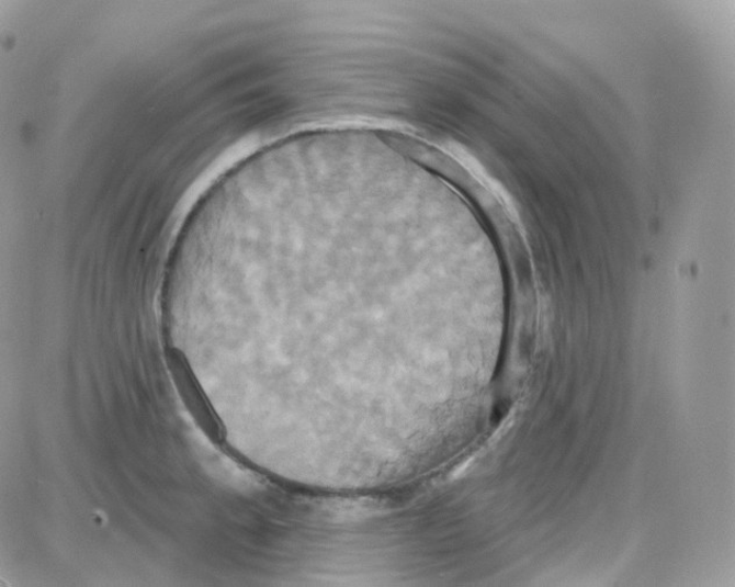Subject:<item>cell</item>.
<instances>
[{
  "label": "cell",
  "mask_w": 735,
  "mask_h": 587,
  "mask_svg": "<svg viewBox=\"0 0 735 587\" xmlns=\"http://www.w3.org/2000/svg\"><path fill=\"white\" fill-rule=\"evenodd\" d=\"M168 362L172 371L173 377H176L177 384L183 399L191 413L195 415V418L200 425L204 428L205 431L211 434L212 438H220V429L216 421L215 415L212 414L210 407L207 406L204 396L201 394V391L197 387L195 381L188 370L180 352L171 350L168 355Z\"/></svg>",
  "instance_id": "cell-1"
}]
</instances>
